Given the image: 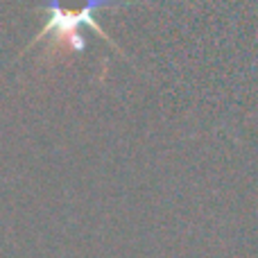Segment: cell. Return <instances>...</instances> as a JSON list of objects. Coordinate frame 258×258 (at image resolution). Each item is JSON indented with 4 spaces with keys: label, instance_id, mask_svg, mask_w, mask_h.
Listing matches in <instances>:
<instances>
[{
    "label": "cell",
    "instance_id": "6da1fadb",
    "mask_svg": "<svg viewBox=\"0 0 258 258\" xmlns=\"http://www.w3.org/2000/svg\"><path fill=\"white\" fill-rule=\"evenodd\" d=\"M104 5H122L120 0H50L48 9H50V21L43 27L36 41L43 39L48 34H57L59 39H71L75 43V48H84V39L77 36V27L80 25H89L95 34H100L102 39L109 41L107 32L95 23L93 12Z\"/></svg>",
    "mask_w": 258,
    "mask_h": 258
}]
</instances>
